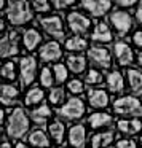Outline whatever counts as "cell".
I'll use <instances>...</instances> for the list:
<instances>
[{"mask_svg":"<svg viewBox=\"0 0 142 148\" xmlns=\"http://www.w3.org/2000/svg\"><path fill=\"white\" fill-rule=\"evenodd\" d=\"M29 131V118L23 108L11 110L7 119V134L11 138H21Z\"/></svg>","mask_w":142,"mask_h":148,"instance_id":"6da1fadb","label":"cell"},{"mask_svg":"<svg viewBox=\"0 0 142 148\" xmlns=\"http://www.w3.org/2000/svg\"><path fill=\"white\" fill-rule=\"evenodd\" d=\"M7 19L13 26H23L32 19V7L27 2L19 0V2H10L7 7Z\"/></svg>","mask_w":142,"mask_h":148,"instance_id":"7a4b0ae2","label":"cell"},{"mask_svg":"<svg viewBox=\"0 0 142 148\" xmlns=\"http://www.w3.org/2000/svg\"><path fill=\"white\" fill-rule=\"evenodd\" d=\"M113 112L118 115H142V103L134 96H121L113 102Z\"/></svg>","mask_w":142,"mask_h":148,"instance_id":"3957f363","label":"cell"},{"mask_svg":"<svg viewBox=\"0 0 142 148\" xmlns=\"http://www.w3.org/2000/svg\"><path fill=\"white\" fill-rule=\"evenodd\" d=\"M58 115L61 118L67 119V121H74V119H80L85 115V103L78 97H72L65 105H62L58 110Z\"/></svg>","mask_w":142,"mask_h":148,"instance_id":"277c9868","label":"cell"},{"mask_svg":"<svg viewBox=\"0 0 142 148\" xmlns=\"http://www.w3.org/2000/svg\"><path fill=\"white\" fill-rule=\"evenodd\" d=\"M110 23L115 27V30L120 35H126L129 30L132 29V18L128 11L123 10H116L110 14Z\"/></svg>","mask_w":142,"mask_h":148,"instance_id":"5b68a950","label":"cell"},{"mask_svg":"<svg viewBox=\"0 0 142 148\" xmlns=\"http://www.w3.org/2000/svg\"><path fill=\"white\" fill-rule=\"evenodd\" d=\"M37 72V62L32 56H24L19 62V75H21V84L29 86L32 84Z\"/></svg>","mask_w":142,"mask_h":148,"instance_id":"8992f818","label":"cell"},{"mask_svg":"<svg viewBox=\"0 0 142 148\" xmlns=\"http://www.w3.org/2000/svg\"><path fill=\"white\" fill-rule=\"evenodd\" d=\"M40 24L45 29V32L48 35L54 37V38H64L65 32H64V26H62V19L59 16H48V18H42Z\"/></svg>","mask_w":142,"mask_h":148,"instance_id":"52a82bcc","label":"cell"},{"mask_svg":"<svg viewBox=\"0 0 142 148\" xmlns=\"http://www.w3.org/2000/svg\"><path fill=\"white\" fill-rule=\"evenodd\" d=\"M90 54V59L101 69H110L112 65V56H110V51L104 46H93L88 51Z\"/></svg>","mask_w":142,"mask_h":148,"instance_id":"ba28073f","label":"cell"},{"mask_svg":"<svg viewBox=\"0 0 142 148\" xmlns=\"http://www.w3.org/2000/svg\"><path fill=\"white\" fill-rule=\"evenodd\" d=\"M67 24H69V27H70L72 32L77 34V35H80V34H85L88 29H90L91 21L88 19L85 14L77 13V11H72V13H69V16H67Z\"/></svg>","mask_w":142,"mask_h":148,"instance_id":"9c48e42d","label":"cell"},{"mask_svg":"<svg viewBox=\"0 0 142 148\" xmlns=\"http://www.w3.org/2000/svg\"><path fill=\"white\" fill-rule=\"evenodd\" d=\"M81 7L94 18H101L110 10L112 3H110L109 0H85L81 2Z\"/></svg>","mask_w":142,"mask_h":148,"instance_id":"30bf717a","label":"cell"},{"mask_svg":"<svg viewBox=\"0 0 142 148\" xmlns=\"http://www.w3.org/2000/svg\"><path fill=\"white\" fill-rule=\"evenodd\" d=\"M113 51H115V58L118 61L120 65L126 67V65H131L134 61V54H132V48L125 42H116L113 46Z\"/></svg>","mask_w":142,"mask_h":148,"instance_id":"8fae6325","label":"cell"},{"mask_svg":"<svg viewBox=\"0 0 142 148\" xmlns=\"http://www.w3.org/2000/svg\"><path fill=\"white\" fill-rule=\"evenodd\" d=\"M61 46L58 42H48L40 48V58L45 62H53L61 58Z\"/></svg>","mask_w":142,"mask_h":148,"instance_id":"7c38bea8","label":"cell"},{"mask_svg":"<svg viewBox=\"0 0 142 148\" xmlns=\"http://www.w3.org/2000/svg\"><path fill=\"white\" fill-rule=\"evenodd\" d=\"M86 140V129L83 124H74L69 131V142L74 148H83Z\"/></svg>","mask_w":142,"mask_h":148,"instance_id":"4fadbf2b","label":"cell"},{"mask_svg":"<svg viewBox=\"0 0 142 148\" xmlns=\"http://www.w3.org/2000/svg\"><path fill=\"white\" fill-rule=\"evenodd\" d=\"M88 100H90V105L94 108H105L109 105V94L104 89H90Z\"/></svg>","mask_w":142,"mask_h":148,"instance_id":"5bb4252c","label":"cell"},{"mask_svg":"<svg viewBox=\"0 0 142 148\" xmlns=\"http://www.w3.org/2000/svg\"><path fill=\"white\" fill-rule=\"evenodd\" d=\"M91 38L99 43H109L112 40V30L105 23H97L93 34H91Z\"/></svg>","mask_w":142,"mask_h":148,"instance_id":"9a60e30c","label":"cell"},{"mask_svg":"<svg viewBox=\"0 0 142 148\" xmlns=\"http://www.w3.org/2000/svg\"><path fill=\"white\" fill-rule=\"evenodd\" d=\"M50 116H51V110L46 103H42V105H39L37 108H34L30 112V118L37 126H45Z\"/></svg>","mask_w":142,"mask_h":148,"instance_id":"2e32d148","label":"cell"},{"mask_svg":"<svg viewBox=\"0 0 142 148\" xmlns=\"http://www.w3.org/2000/svg\"><path fill=\"white\" fill-rule=\"evenodd\" d=\"M42 42V34L37 29H27L26 32L23 34V45L26 49L32 51L39 46V43Z\"/></svg>","mask_w":142,"mask_h":148,"instance_id":"e0dca14e","label":"cell"},{"mask_svg":"<svg viewBox=\"0 0 142 148\" xmlns=\"http://www.w3.org/2000/svg\"><path fill=\"white\" fill-rule=\"evenodd\" d=\"M116 126H118V131L120 132L128 134V135H132V134L141 132L142 121H141V119H120V121L116 123Z\"/></svg>","mask_w":142,"mask_h":148,"instance_id":"ac0fdd59","label":"cell"},{"mask_svg":"<svg viewBox=\"0 0 142 148\" xmlns=\"http://www.w3.org/2000/svg\"><path fill=\"white\" fill-rule=\"evenodd\" d=\"M18 53H19L18 42H13L8 35L2 37V42H0V56L2 58H11V56H16Z\"/></svg>","mask_w":142,"mask_h":148,"instance_id":"d6986e66","label":"cell"},{"mask_svg":"<svg viewBox=\"0 0 142 148\" xmlns=\"http://www.w3.org/2000/svg\"><path fill=\"white\" fill-rule=\"evenodd\" d=\"M112 115L109 113H102V112H96V113H91L90 118H88V123L93 129H97V127H105V126H110L112 124Z\"/></svg>","mask_w":142,"mask_h":148,"instance_id":"ffe728a7","label":"cell"},{"mask_svg":"<svg viewBox=\"0 0 142 148\" xmlns=\"http://www.w3.org/2000/svg\"><path fill=\"white\" fill-rule=\"evenodd\" d=\"M18 97H19V89L13 84H2V103L5 107L16 103Z\"/></svg>","mask_w":142,"mask_h":148,"instance_id":"44dd1931","label":"cell"},{"mask_svg":"<svg viewBox=\"0 0 142 148\" xmlns=\"http://www.w3.org/2000/svg\"><path fill=\"white\" fill-rule=\"evenodd\" d=\"M126 77L129 81V88L134 94H142V72L137 69H129L126 72Z\"/></svg>","mask_w":142,"mask_h":148,"instance_id":"7402d4cb","label":"cell"},{"mask_svg":"<svg viewBox=\"0 0 142 148\" xmlns=\"http://www.w3.org/2000/svg\"><path fill=\"white\" fill-rule=\"evenodd\" d=\"M113 140H115V132H112V131L99 132V134L93 135V138H91V147L93 148H104V147H109Z\"/></svg>","mask_w":142,"mask_h":148,"instance_id":"603a6c76","label":"cell"},{"mask_svg":"<svg viewBox=\"0 0 142 148\" xmlns=\"http://www.w3.org/2000/svg\"><path fill=\"white\" fill-rule=\"evenodd\" d=\"M107 88L113 92H120L125 88V80H123V75L118 70H112L107 75Z\"/></svg>","mask_w":142,"mask_h":148,"instance_id":"cb8c5ba5","label":"cell"},{"mask_svg":"<svg viewBox=\"0 0 142 148\" xmlns=\"http://www.w3.org/2000/svg\"><path fill=\"white\" fill-rule=\"evenodd\" d=\"M29 143L35 148H48L50 147V140L46 137V134L42 129H35V131L30 132L29 135Z\"/></svg>","mask_w":142,"mask_h":148,"instance_id":"d4e9b609","label":"cell"},{"mask_svg":"<svg viewBox=\"0 0 142 148\" xmlns=\"http://www.w3.org/2000/svg\"><path fill=\"white\" fill-rule=\"evenodd\" d=\"M67 67L70 69L74 73H81L86 69V59L80 54H72L67 58Z\"/></svg>","mask_w":142,"mask_h":148,"instance_id":"484cf974","label":"cell"},{"mask_svg":"<svg viewBox=\"0 0 142 148\" xmlns=\"http://www.w3.org/2000/svg\"><path fill=\"white\" fill-rule=\"evenodd\" d=\"M65 48H67L69 51H85V49L88 48V42L83 38V37L75 35V37L67 38V42H65Z\"/></svg>","mask_w":142,"mask_h":148,"instance_id":"4316f807","label":"cell"},{"mask_svg":"<svg viewBox=\"0 0 142 148\" xmlns=\"http://www.w3.org/2000/svg\"><path fill=\"white\" fill-rule=\"evenodd\" d=\"M43 97H45V94H43V89H40L39 86H35V88H32V89H29V92L26 94L24 103H26V105H35V103L42 102Z\"/></svg>","mask_w":142,"mask_h":148,"instance_id":"83f0119b","label":"cell"},{"mask_svg":"<svg viewBox=\"0 0 142 148\" xmlns=\"http://www.w3.org/2000/svg\"><path fill=\"white\" fill-rule=\"evenodd\" d=\"M64 132H65V127L61 121H53L50 124V135L53 137V140L61 143L62 138H64Z\"/></svg>","mask_w":142,"mask_h":148,"instance_id":"f1b7e54d","label":"cell"},{"mask_svg":"<svg viewBox=\"0 0 142 148\" xmlns=\"http://www.w3.org/2000/svg\"><path fill=\"white\" fill-rule=\"evenodd\" d=\"M48 99H50V102H51L53 105H59V103H62L64 99H65L64 89H61V88H53V89L50 91Z\"/></svg>","mask_w":142,"mask_h":148,"instance_id":"f546056e","label":"cell"},{"mask_svg":"<svg viewBox=\"0 0 142 148\" xmlns=\"http://www.w3.org/2000/svg\"><path fill=\"white\" fill-rule=\"evenodd\" d=\"M54 73H51V69L48 67H43L42 69V73H40V83L42 86L45 88H51V84L54 83Z\"/></svg>","mask_w":142,"mask_h":148,"instance_id":"4dcf8cb0","label":"cell"},{"mask_svg":"<svg viewBox=\"0 0 142 148\" xmlns=\"http://www.w3.org/2000/svg\"><path fill=\"white\" fill-rule=\"evenodd\" d=\"M53 73H54V80L58 81V83H64L69 77L67 67H65L64 64H56L54 67H53Z\"/></svg>","mask_w":142,"mask_h":148,"instance_id":"1f68e13d","label":"cell"},{"mask_svg":"<svg viewBox=\"0 0 142 148\" xmlns=\"http://www.w3.org/2000/svg\"><path fill=\"white\" fill-rule=\"evenodd\" d=\"M2 77L7 80H14L16 78V65L14 62H5L2 67Z\"/></svg>","mask_w":142,"mask_h":148,"instance_id":"d6a6232c","label":"cell"},{"mask_svg":"<svg viewBox=\"0 0 142 148\" xmlns=\"http://www.w3.org/2000/svg\"><path fill=\"white\" fill-rule=\"evenodd\" d=\"M86 83L88 84H99L101 81H102V73H101L99 70H96V69H91L90 72L86 73Z\"/></svg>","mask_w":142,"mask_h":148,"instance_id":"836d02e7","label":"cell"},{"mask_svg":"<svg viewBox=\"0 0 142 148\" xmlns=\"http://www.w3.org/2000/svg\"><path fill=\"white\" fill-rule=\"evenodd\" d=\"M32 8L35 13H48L50 8H51V5L46 2V0H35L32 3Z\"/></svg>","mask_w":142,"mask_h":148,"instance_id":"e575fe53","label":"cell"},{"mask_svg":"<svg viewBox=\"0 0 142 148\" xmlns=\"http://www.w3.org/2000/svg\"><path fill=\"white\" fill-rule=\"evenodd\" d=\"M67 89L70 91L72 94H81L83 92V83H81L80 80H70L69 81V84H67Z\"/></svg>","mask_w":142,"mask_h":148,"instance_id":"d590c367","label":"cell"},{"mask_svg":"<svg viewBox=\"0 0 142 148\" xmlns=\"http://www.w3.org/2000/svg\"><path fill=\"white\" fill-rule=\"evenodd\" d=\"M116 148H137V145L132 138H121L116 143Z\"/></svg>","mask_w":142,"mask_h":148,"instance_id":"8d00e7d4","label":"cell"},{"mask_svg":"<svg viewBox=\"0 0 142 148\" xmlns=\"http://www.w3.org/2000/svg\"><path fill=\"white\" fill-rule=\"evenodd\" d=\"M75 2L74 0H56V2H53V7L54 8H58V10H64V8H69V7H72Z\"/></svg>","mask_w":142,"mask_h":148,"instance_id":"74e56055","label":"cell"},{"mask_svg":"<svg viewBox=\"0 0 142 148\" xmlns=\"http://www.w3.org/2000/svg\"><path fill=\"white\" fill-rule=\"evenodd\" d=\"M132 42L137 48H142V30H137V32L132 35Z\"/></svg>","mask_w":142,"mask_h":148,"instance_id":"f35d334b","label":"cell"},{"mask_svg":"<svg viewBox=\"0 0 142 148\" xmlns=\"http://www.w3.org/2000/svg\"><path fill=\"white\" fill-rule=\"evenodd\" d=\"M116 5H118V7L129 8V7H132V5H136V2H134V0H118V2H116Z\"/></svg>","mask_w":142,"mask_h":148,"instance_id":"ab89813d","label":"cell"},{"mask_svg":"<svg viewBox=\"0 0 142 148\" xmlns=\"http://www.w3.org/2000/svg\"><path fill=\"white\" fill-rule=\"evenodd\" d=\"M136 21L139 24H142V2L137 5V10H136Z\"/></svg>","mask_w":142,"mask_h":148,"instance_id":"60d3db41","label":"cell"},{"mask_svg":"<svg viewBox=\"0 0 142 148\" xmlns=\"http://www.w3.org/2000/svg\"><path fill=\"white\" fill-rule=\"evenodd\" d=\"M0 148H11V145H10V142L8 140H3V143H2V147Z\"/></svg>","mask_w":142,"mask_h":148,"instance_id":"b9f144b4","label":"cell"},{"mask_svg":"<svg viewBox=\"0 0 142 148\" xmlns=\"http://www.w3.org/2000/svg\"><path fill=\"white\" fill-rule=\"evenodd\" d=\"M16 148H29V147H27L26 143H23V142H19V143L16 145Z\"/></svg>","mask_w":142,"mask_h":148,"instance_id":"7bdbcfd3","label":"cell"},{"mask_svg":"<svg viewBox=\"0 0 142 148\" xmlns=\"http://www.w3.org/2000/svg\"><path fill=\"white\" fill-rule=\"evenodd\" d=\"M137 62H139V64H141V65H142V53H141V54H139V56H137Z\"/></svg>","mask_w":142,"mask_h":148,"instance_id":"ee69618b","label":"cell"},{"mask_svg":"<svg viewBox=\"0 0 142 148\" xmlns=\"http://www.w3.org/2000/svg\"><path fill=\"white\" fill-rule=\"evenodd\" d=\"M141 143H142V137H141Z\"/></svg>","mask_w":142,"mask_h":148,"instance_id":"f6af8a7d","label":"cell"},{"mask_svg":"<svg viewBox=\"0 0 142 148\" xmlns=\"http://www.w3.org/2000/svg\"><path fill=\"white\" fill-rule=\"evenodd\" d=\"M59 148H65V147H59Z\"/></svg>","mask_w":142,"mask_h":148,"instance_id":"bcb514c9","label":"cell"}]
</instances>
